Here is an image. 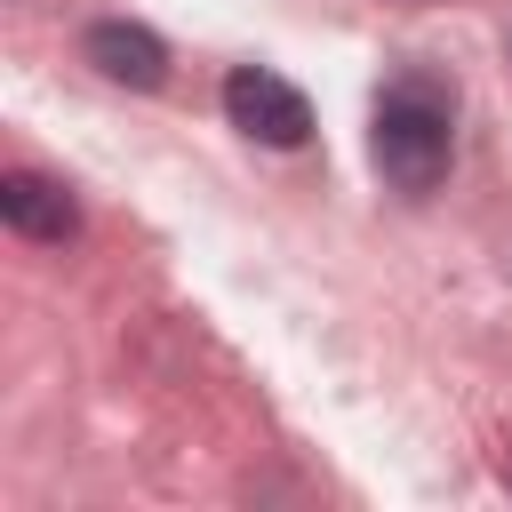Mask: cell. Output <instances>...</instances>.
Segmentation results:
<instances>
[{
    "instance_id": "cell-1",
    "label": "cell",
    "mask_w": 512,
    "mask_h": 512,
    "mask_svg": "<svg viewBox=\"0 0 512 512\" xmlns=\"http://www.w3.org/2000/svg\"><path fill=\"white\" fill-rule=\"evenodd\" d=\"M368 152H376V168H384V184L392 192H408V200H424L440 176H448V160H456V120H448V96L432 88V80H392L384 96H376V128H368Z\"/></svg>"
},
{
    "instance_id": "cell-2",
    "label": "cell",
    "mask_w": 512,
    "mask_h": 512,
    "mask_svg": "<svg viewBox=\"0 0 512 512\" xmlns=\"http://www.w3.org/2000/svg\"><path fill=\"white\" fill-rule=\"evenodd\" d=\"M224 112H232L240 136H256V144H272V152H296V144L312 136V104H304V88H288V80L264 72V64L224 72Z\"/></svg>"
},
{
    "instance_id": "cell-3",
    "label": "cell",
    "mask_w": 512,
    "mask_h": 512,
    "mask_svg": "<svg viewBox=\"0 0 512 512\" xmlns=\"http://www.w3.org/2000/svg\"><path fill=\"white\" fill-rule=\"evenodd\" d=\"M80 48H88V64H96L104 80H120V88H160V80H168L160 32H144V24H128V16H96Z\"/></svg>"
},
{
    "instance_id": "cell-4",
    "label": "cell",
    "mask_w": 512,
    "mask_h": 512,
    "mask_svg": "<svg viewBox=\"0 0 512 512\" xmlns=\"http://www.w3.org/2000/svg\"><path fill=\"white\" fill-rule=\"evenodd\" d=\"M0 216H8V232H24V240H72V232H80L72 192H64L56 176H40V168H8V176H0Z\"/></svg>"
}]
</instances>
